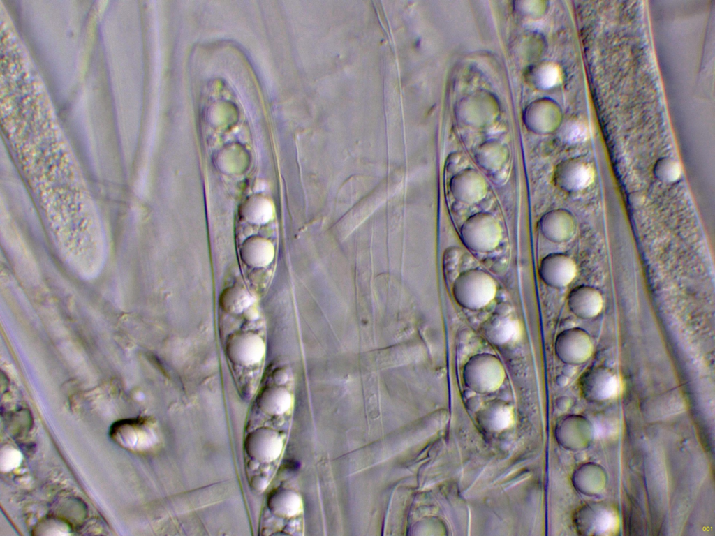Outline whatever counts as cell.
Here are the masks:
<instances>
[{
  "label": "cell",
  "mask_w": 715,
  "mask_h": 536,
  "mask_svg": "<svg viewBox=\"0 0 715 536\" xmlns=\"http://www.w3.org/2000/svg\"><path fill=\"white\" fill-rule=\"evenodd\" d=\"M241 257L252 267H262L269 265L274 258V248L270 242L261 238L246 240L242 245Z\"/></svg>",
  "instance_id": "4fadbf2b"
},
{
  "label": "cell",
  "mask_w": 715,
  "mask_h": 536,
  "mask_svg": "<svg viewBox=\"0 0 715 536\" xmlns=\"http://www.w3.org/2000/svg\"><path fill=\"white\" fill-rule=\"evenodd\" d=\"M462 242L470 250L487 253L495 249L502 236L501 228L490 214L478 212L469 216L460 230Z\"/></svg>",
  "instance_id": "3957f363"
},
{
  "label": "cell",
  "mask_w": 715,
  "mask_h": 536,
  "mask_svg": "<svg viewBox=\"0 0 715 536\" xmlns=\"http://www.w3.org/2000/svg\"><path fill=\"white\" fill-rule=\"evenodd\" d=\"M580 387L587 399L591 401H603L616 393L617 378L613 371L607 367L592 366L581 376Z\"/></svg>",
  "instance_id": "8992f818"
},
{
  "label": "cell",
  "mask_w": 715,
  "mask_h": 536,
  "mask_svg": "<svg viewBox=\"0 0 715 536\" xmlns=\"http://www.w3.org/2000/svg\"><path fill=\"white\" fill-rule=\"evenodd\" d=\"M265 343L258 334L238 333L231 336L226 345L229 359L235 364L249 366L261 361L265 355Z\"/></svg>",
  "instance_id": "5b68a950"
},
{
  "label": "cell",
  "mask_w": 715,
  "mask_h": 536,
  "mask_svg": "<svg viewBox=\"0 0 715 536\" xmlns=\"http://www.w3.org/2000/svg\"><path fill=\"white\" fill-rule=\"evenodd\" d=\"M291 398L283 388L267 387L261 389L256 398V405L285 413L290 408Z\"/></svg>",
  "instance_id": "2e32d148"
},
{
  "label": "cell",
  "mask_w": 715,
  "mask_h": 536,
  "mask_svg": "<svg viewBox=\"0 0 715 536\" xmlns=\"http://www.w3.org/2000/svg\"><path fill=\"white\" fill-rule=\"evenodd\" d=\"M253 303V297L240 287H229L220 295L219 304L223 310L230 313H240Z\"/></svg>",
  "instance_id": "9a60e30c"
},
{
  "label": "cell",
  "mask_w": 715,
  "mask_h": 536,
  "mask_svg": "<svg viewBox=\"0 0 715 536\" xmlns=\"http://www.w3.org/2000/svg\"><path fill=\"white\" fill-rule=\"evenodd\" d=\"M243 216L249 221L255 223H265L272 215L270 202L261 196L249 198L242 206Z\"/></svg>",
  "instance_id": "e0dca14e"
},
{
  "label": "cell",
  "mask_w": 715,
  "mask_h": 536,
  "mask_svg": "<svg viewBox=\"0 0 715 536\" xmlns=\"http://www.w3.org/2000/svg\"><path fill=\"white\" fill-rule=\"evenodd\" d=\"M567 304L570 311L582 319H591L599 315L603 307L600 292L590 285H580L569 292Z\"/></svg>",
  "instance_id": "30bf717a"
},
{
  "label": "cell",
  "mask_w": 715,
  "mask_h": 536,
  "mask_svg": "<svg viewBox=\"0 0 715 536\" xmlns=\"http://www.w3.org/2000/svg\"><path fill=\"white\" fill-rule=\"evenodd\" d=\"M559 78V73L557 68L552 65H548L543 68L540 74V83L545 88L555 85Z\"/></svg>",
  "instance_id": "ffe728a7"
},
{
  "label": "cell",
  "mask_w": 715,
  "mask_h": 536,
  "mask_svg": "<svg viewBox=\"0 0 715 536\" xmlns=\"http://www.w3.org/2000/svg\"><path fill=\"white\" fill-rule=\"evenodd\" d=\"M496 284L493 277L479 269H470L460 273L455 279L452 292L456 302L469 310H480L489 304L496 295Z\"/></svg>",
  "instance_id": "6da1fadb"
},
{
  "label": "cell",
  "mask_w": 715,
  "mask_h": 536,
  "mask_svg": "<svg viewBox=\"0 0 715 536\" xmlns=\"http://www.w3.org/2000/svg\"><path fill=\"white\" fill-rule=\"evenodd\" d=\"M588 136V130L584 124L574 122L569 124L563 132V139L569 143H579L584 141Z\"/></svg>",
  "instance_id": "d6986e66"
},
{
  "label": "cell",
  "mask_w": 715,
  "mask_h": 536,
  "mask_svg": "<svg viewBox=\"0 0 715 536\" xmlns=\"http://www.w3.org/2000/svg\"><path fill=\"white\" fill-rule=\"evenodd\" d=\"M594 179L592 167L579 159H570L561 163L555 169L554 181L560 188L576 192L585 189Z\"/></svg>",
  "instance_id": "ba28073f"
},
{
  "label": "cell",
  "mask_w": 715,
  "mask_h": 536,
  "mask_svg": "<svg viewBox=\"0 0 715 536\" xmlns=\"http://www.w3.org/2000/svg\"><path fill=\"white\" fill-rule=\"evenodd\" d=\"M542 281L547 285L561 288L569 285L576 276L577 267L569 256L559 253L544 257L538 269Z\"/></svg>",
  "instance_id": "52a82bcc"
},
{
  "label": "cell",
  "mask_w": 715,
  "mask_h": 536,
  "mask_svg": "<svg viewBox=\"0 0 715 536\" xmlns=\"http://www.w3.org/2000/svg\"><path fill=\"white\" fill-rule=\"evenodd\" d=\"M300 502L298 497L286 491H275L269 497L265 514L272 513L273 515L290 516L299 512Z\"/></svg>",
  "instance_id": "5bb4252c"
},
{
  "label": "cell",
  "mask_w": 715,
  "mask_h": 536,
  "mask_svg": "<svg viewBox=\"0 0 715 536\" xmlns=\"http://www.w3.org/2000/svg\"><path fill=\"white\" fill-rule=\"evenodd\" d=\"M656 177L664 183H673L677 181L681 174V167L674 158L666 157L659 159L654 168Z\"/></svg>",
  "instance_id": "ac0fdd59"
},
{
  "label": "cell",
  "mask_w": 715,
  "mask_h": 536,
  "mask_svg": "<svg viewBox=\"0 0 715 536\" xmlns=\"http://www.w3.org/2000/svg\"><path fill=\"white\" fill-rule=\"evenodd\" d=\"M540 228L543 236L554 243L568 241L575 230L573 216L566 209H552L543 216Z\"/></svg>",
  "instance_id": "8fae6325"
},
{
  "label": "cell",
  "mask_w": 715,
  "mask_h": 536,
  "mask_svg": "<svg viewBox=\"0 0 715 536\" xmlns=\"http://www.w3.org/2000/svg\"><path fill=\"white\" fill-rule=\"evenodd\" d=\"M453 197L465 204H474L485 195L487 186L483 177L473 169H465L455 174L450 181Z\"/></svg>",
  "instance_id": "9c48e42d"
},
{
  "label": "cell",
  "mask_w": 715,
  "mask_h": 536,
  "mask_svg": "<svg viewBox=\"0 0 715 536\" xmlns=\"http://www.w3.org/2000/svg\"><path fill=\"white\" fill-rule=\"evenodd\" d=\"M506 375L501 361L494 355L483 352L471 357L465 363L462 377L471 390L491 393L502 385Z\"/></svg>",
  "instance_id": "7a4b0ae2"
},
{
  "label": "cell",
  "mask_w": 715,
  "mask_h": 536,
  "mask_svg": "<svg viewBox=\"0 0 715 536\" xmlns=\"http://www.w3.org/2000/svg\"><path fill=\"white\" fill-rule=\"evenodd\" d=\"M516 323L512 318L496 314L482 325L481 331L486 339L496 345L509 342L516 334Z\"/></svg>",
  "instance_id": "7c38bea8"
},
{
  "label": "cell",
  "mask_w": 715,
  "mask_h": 536,
  "mask_svg": "<svg viewBox=\"0 0 715 536\" xmlns=\"http://www.w3.org/2000/svg\"><path fill=\"white\" fill-rule=\"evenodd\" d=\"M555 353L563 362L577 365L589 359L593 344L589 334L578 327L566 329L556 336L554 343Z\"/></svg>",
  "instance_id": "277c9868"
},
{
  "label": "cell",
  "mask_w": 715,
  "mask_h": 536,
  "mask_svg": "<svg viewBox=\"0 0 715 536\" xmlns=\"http://www.w3.org/2000/svg\"><path fill=\"white\" fill-rule=\"evenodd\" d=\"M250 307H249L246 310L244 311L246 313V318L251 320L257 319V318L258 317V313L257 310Z\"/></svg>",
  "instance_id": "44dd1931"
}]
</instances>
